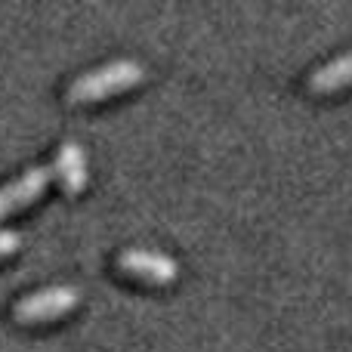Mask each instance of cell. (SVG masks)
Returning <instances> with one entry per match:
<instances>
[{
    "label": "cell",
    "instance_id": "cell-1",
    "mask_svg": "<svg viewBox=\"0 0 352 352\" xmlns=\"http://www.w3.org/2000/svg\"><path fill=\"white\" fill-rule=\"evenodd\" d=\"M146 74V65L130 56H121V59H109L96 68H87L78 78L68 84V99L72 102H87V99H99L105 93H115L127 84H136V80Z\"/></svg>",
    "mask_w": 352,
    "mask_h": 352
},
{
    "label": "cell",
    "instance_id": "cell-2",
    "mask_svg": "<svg viewBox=\"0 0 352 352\" xmlns=\"http://www.w3.org/2000/svg\"><path fill=\"white\" fill-rule=\"evenodd\" d=\"M80 300V291L74 285H47L28 291L12 303V316L19 322H43V318H53L68 312L74 303Z\"/></svg>",
    "mask_w": 352,
    "mask_h": 352
},
{
    "label": "cell",
    "instance_id": "cell-3",
    "mask_svg": "<svg viewBox=\"0 0 352 352\" xmlns=\"http://www.w3.org/2000/svg\"><path fill=\"white\" fill-rule=\"evenodd\" d=\"M50 176H53V167L50 164H31L19 176H12L10 182H3V186H0V217L22 204H28L31 198H37V195L47 188Z\"/></svg>",
    "mask_w": 352,
    "mask_h": 352
},
{
    "label": "cell",
    "instance_id": "cell-4",
    "mask_svg": "<svg viewBox=\"0 0 352 352\" xmlns=\"http://www.w3.org/2000/svg\"><path fill=\"white\" fill-rule=\"evenodd\" d=\"M118 263L121 269L133 275H142V278H152V281H173L179 266L170 254H161V250H148V248H124L118 254Z\"/></svg>",
    "mask_w": 352,
    "mask_h": 352
},
{
    "label": "cell",
    "instance_id": "cell-5",
    "mask_svg": "<svg viewBox=\"0 0 352 352\" xmlns=\"http://www.w3.org/2000/svg\"><path fill=\"white\" fill-rule=\"evenodd\" d=\"M53 173L59 176L65 192H80L87 186V158L84 148L78 140H62L56 146V161H53Z\"/></svg>",
    "mask_w": 352,
    "mask_h": 352
},
{
    "label": "cell",
    "instance_id": "cell-6",
    "mask_svg": "<svg viewBox=\"0 0 352 352\" xmlns=\"http://www.w3.org/2000/svg\"><path fill=\"white\" fill-rule=\"evenodd\" d=\"M346 80H352V50L334 56V59H324L322 65H316L309 72L306 84H309L312 90H334V87L346 84Z\"/></svg>",
    "mask_w": 352,
    "mask_h": 352
},
{
    "label": "cell",
    "instance_id": "cell-7",
    "mask_svg": "<svg viewBox=\"0 0 352 352\" xmlns=\"http://www.w3.org/2000/svg\"><path fill=\"white\" fill-rule=\"evenodd\" d=\"M19 244H22V232L19 229H0V256L12 254Z\"/></svg>",
    "mask_w": 352,
    "mask_h": 352
}]
</instances>
